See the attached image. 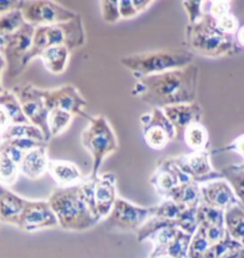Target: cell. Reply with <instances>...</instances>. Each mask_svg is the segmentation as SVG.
<instances>
[{"label":"cell","mask_w":244,"mask_h":258,"mask_svg":"<svg viewBox=\"0 0 244 258\" xmlns=\"http://www.w3.org/2000/svg\"><path fill=\"white\" fill-rule=\"evenodd\" d=\"M211 244L207 240L206 235L204 234L200 228H198L197 232L192 235L191 244H189L188 258H204L205 253L210 249Z\"/></svg>","instance_id":"obj_36"},{"label":"cell","mask_w":244,"mask_h":258,"mask_svg":"<svg viewBox=\"0 0 244 258\" xmlns=\"http://www.w3.org/2000/svg\"><path fill=\"white\" fill-rule=\"evenodd\" d=\"M165 200H171L183 209L198 208L201 203L200 184L193 182V180L179 184L177 188L170 192L168 199Z\"/></svg>","instance_id":"obj_22"},{"label":"cell","mask_w":244,"mask_h":258,"mask_svg":"<svg viewBox=\"0 0 244 258\" xmlns=\"http://www.w3.org/2000/svg\"><path fill=\"white\" fill-rule=\"evenodd\" d=\"M156 207H141L127 200L117 198L113 209L102 221L105 231L137 232L145 222L155 215Z\"/></svg>","instance_id":"obj_8"},{"label":"cell","mask_w":244,"mask_h":258,"mask_svg":"<svg viewBox=\"0 0 244 258\" xmlns=\"http://www.w3.org/2000/svg\"><path fill=\"white\" fill-rule=\"evenodd\" d=\"M27 199L15 194L9 186L0 183V222L18 227L19 219L25 207Z\"/></svg>","instance_id":"obj_19"},{"label":"cell","mask_w":244,"mask_h":258,"mask_svg":"<svg viewBox=\"0 0 244 258\" xmlns=\"http://www.w3.org/2000/svg\"><path fill=\"white\" fill-rule=\"evenodd\" d=\"M198 227L208 228L213 226H225V211L200 203L197 209Z\"/></svg>","instance_id":"obj_26"},{"label":"cell","mask_w":244,"mask_h":258,"mask_svg":"<svg viewBox=\"0 0 244 258\" xmlns=\"http://www.w3.org/2000/svg\"><path fill=\"white\" fill-rule=\"evenodd\" d=\"M14 93L21 105L22 111L31 124L36 125L43 132L48 141L50 137L49 127H48V114L46 103H44V89H38L33 84L28 83L23 85H17L12 88Z\"/></svg>","instance_id":"obj_9"},{"label":"cell","mask_w":244,"mask_h":258,"mask_svg":"<svg viewBox=\"0 0 244 258\" xmlns=\"http://www.w3.org/2000/svg\"><path fill=\"white\" fill-rule=\"evenodd\" d=\"M71 50L66 46H55L48 48L41 54L44 67L53 74H63L69 66Z\"/></svg>","instance_id":"obj_23"},{"label":"cell","mask_w":244,"mask_h":258,"mask_svg":"<svg viewBox=\"0 0 244 258\" xmlns=\"http://www.w3.org/2000/svg\"><path fill=\"white\" fill-rule=\"evenodd\" d=\"M22 5H23L22 0H0V16L21 10Z\"/></svg>","instance_id":"obj_46"},{"label":"cell","mask_w":244,"mask_h":258,"mask_svg":"<svg viewBox=\"0 0 244 258\" xmlns=\"http://www.w3.org/2000/svg\"><path fill=\"white\" fill-rule=\"evenodd\" d=\"M153 4L152 0H118L121 19H131L146 11Z\"/></svg>","instance_id":"obj_33"},{"label":"cell","mask_w":244,"mask_h":258,"mask_svg":"<svg viewBox=\"0 0 244 258\" xmlns=\"http://www.w3.org/2000/svg\"><path fill=\"white\" fill-rule=\"evenodd\" d=\"M227 151H232V152H236L238 153L240 157L244 158V135H240L235 140L232 141V143L226 145V146L221 147V148H218V150L213 151L214 153H218V152H227Z\"/></svg>","instance_id":"obj_45"},{"label":"cell","mask_w":244,"mask_h":258,"mask_svg":"<svg viewBox=\"0 0 244 258\" xmlns=\"http://www.w3.org/2000/svg\"><path fill=\"white\" fill-rule=\"evenodd\" d=\"M191 178L182 172L177 166L172 163L171 158H165L160 160L157 165L155 172L150 178L151 185L153 186L157 195L162 200L168 199L170 192L179 184L191 182Z\"/></svg>","instance_id":"obj_15"},{"label":"cell","mask_w":244,"mask_h":258,"mask_svg":"<svg viewBox=\"0 0 244 258\" xmlns=\"http://www.w3.org/2000/svg\"><path fill=\"white\" fill-rule=\"evenodd\" d=\"M0 224H2V222H0Z\"/></svg>","instance_id":"obj_53"},{"label":"cell","mask_w":244,"mask_h":258,"mask_svg":"<svg viewBox=\"0 0 244 258\" xmlns=\"http://www.w3.org/2000/svg\"><path fill=\"white\" fill-rule=\"evenodd\" d=\"M183 140L187 144L189 148L194 151H205L207 150L208 143H210V135L205 125L201 123H194L186 129L183 134Z\"/></svg>","instance_id":"obj_25"},{"label":"cell","mask_w":244,"mask_h":258,"mask_svg":"<svg viewBox=\"0 0 244 258\" xmlns=\"http://www.w3.org/2000/svg\"><path fill=\"white\" fill-rule=\"evenodd\" d=\"M12 124H14V120H12L9 109L0 103V139Z\"/></svg>","instance_id":"obj_44"},{"label":"cell","mask_w":244,"mask_h":258,"mask_svg":"<svg viewBox=\"0 0 244 258\" xmlns=\"http://www.w3.org/2000/svg\"><path fill=\"white\" fill-rule=\"evenodd\" d=\"M199 76V67L191 63L183 69L137 79L131 93L152 108L187 104L197 101Z\"/></svg>","instance_id":"obj_1"},{"label":"cell","mask_w":244,"mask_h":258,"mask_svg":"<svg viewBox=\"0 0 244 258\" xmlns=\"http://www.w3.org/2000/svg\"><path fill=\"white\" fill-rule=\"evenodd\" d=\"M193 54L188 50H156L132 54L120 59L125 69L137 79L174 71L191 64Z\"/></svg>","instance_id":"obj_5"},{"label":"cell","mask_w":244,"mask_h":258,"mask_svg":"<svg viewBox=\"0 0 244 258\" xmlns=\"http://www.w3.org/2000/svg\"><path fill=\"white\" fill-rule=\"evenodd\" d=\"M4 70H6V62H5V59L0 55V77H2V73L4 72ZM6 90H4L2 85V82H0V95H3V93H5Z\"/></svg>","instance_id":"obj_49"},{"label":"cell","mask_w":244,"mask_h":258,"mask_svg":"<svg viewBox=\"0 0 244 258\" xmlns=\"http://www.w3.org/2000/svg\"><path fill=\"white\" fill-rule=\"evenodd\" d=\"M48 173L60 188L80 184L85 178L79 166L69 160L50 159L49 165H48Z\"/></svg>","instance_id":"obj_20"},{"label":"cell","mask_w":244,"mask_h":258,"mask_svg":"<svg viewBox=\"0 0 244 258\" xmlns=\"http://www.w3.org/2000/svg\"><path fill=\"white\" fill-rule=\"evenodd\" d=\"M73 115L64 110H52L48 114V127L50 137H57L70 127Z\"/></svg>","instance_id":"obj_32"},{"label":"cell","mask_w":244,"mask_h":258,"mask_svg":"<svg viewBox=\"0 0 244 258\" xmlns=\"http://www.w3.org/2000/svg\"><path fill=\"white\" fill-rule=\"evenodd\" d=\"M36 27L25 23L8 36H0V55L5 59L6 76L15 79L23 73V60L33 43Z\"/></svg>","instance_id":"obj_7"},{"label":"cell","mask_w":244,"mask_h":258,"mask_svg":"<svg viewBox=\"0 0 244 258\" xmlns=\"http://www.w3.org/2000/svg\"><path fill=\"white\" fill-rule=\"evenodd\" d=\"M235 38H236L237 43H238V46L244 47V25L239 27L238 31H237L235 35Z\"/></svg>","instance_id":"obj_48"},{"label":"cell","mask_w":244,"mask_h":258,"mask_svg":"<svg viewBox=\"0 0 244 258\" xmlns=\"http://www.w3.org/2000/svg\"><path fill=\"white\" fill-rule=\"evenodd\" d=\"M217 25L221 31L225 32V34L233 35L235 36L236 32L238 31L239 25H238V19H237L233 15H226L223 17L217 19Z\"/></svg>","instance_id":"obj_42"},{"label":"cell","mask_w":244,"mask_h":258,"mask_svg":"<svg viewBox=\"0 0 244 258\" xmlns=\"http://www.w3.org/2000/svg\"><path fill=\"white\" fill-rule=\"evenodd\" d=\"M19 173V165L12 160L8 154L0 152V183L5 186H11L17 182Z\"/></svg>","instance_id":"obj_30"},{"label":"cell","mask_w":244,"mask_h":258,"mask_svg":"<svg viewBox=\"0 0 244 258\" xmlns=\"http://www.w3.org/2000/svg\"><path fill=\"white\" fill-rule=\"evenodd\" d=\"M178 228L176 226H166V227L160 228V230L156 231L147 240H150L153 244V250L150 253L149 258L155 257L157 253H159L166 245H169L174 240V238L178 233Z\"/></svg>","instance_id":"obj_31"},{"label":"cell","mask_w":244,"mask_h":258,"mask_svg":"<svg viewBox=\"0 0 244 258\" xmlns=\"http://www.w3.org/2000/svg\"><path fill=\"white\" fill-rule=\"evenodd\" d=\"M44 103L48 111L64 110L73 116L89 117V115L84 111L86 106L85 98L73 85L44 90Z\"/></svg>","instance_id":"obj_13"},{"label":"cell","mask_w":244,"mask_h":258,"mask_svg":"<svg viewBox=\"0 0 244 258\" xmlns=\"http://www.w3.org/2000/svg\"><path fill=\"white\" fill-rule=\"evenodd\" d=\"M156 258H171V257H166V256H162V257H156Z\"/></svg>","instance_id":"obj_51"},{"label":"cell","mask_w":244,"mask_h":258,"mask_svg":"<svg viewBox=\"0 0 244 258\" xmlns=\"http://www.w3.org/2000/svg\"><path fill=\"white\" fill-rule=\"evenodd\" d=\"M85 41V29L80 16L66 23L36 27L33 43L23 60V66H22L23 72L35 57H40L41 54L48 48L66 46L72 51L84 46Z\"/></svg>","instance_id":"obj_4"},{"label":"cell","mask_w":244,"mask_h":258,"mask_svg":"<svg viewBox=\"0 0 244 258\" xmlns=\"http://www.w3.org/2000/svg\"><path fill=\"white\" fill-rule=\"evenodd\" d=\"M220 172L224 179L232 188L240 205L244 206V170L239 166V164H236V165H227L223 167Z\"/></svg>","instance_id":"obj_29"},{"label":"cell","mask_w":244,"mask_h":258,"mask_svg":"<svg viewBox=\"0 0 244 258\" xmlns=\"http://www.w3.org/2000/svg\"><path fill=\"white\" fill-rule=\"evenodd\" d=\"M223 258H244V246L239 247V249L231 251L230 253H227L226 256Z\"/></svg>","instance_id":"obj_47"},{"label":"cell","mask_w":244,"mask_h":258,"mask_svg":"<svg viewBox=\"0 0 244 258\" xmlns=\"http://www.w3.org/2000/svg\"><path fill=\"white\" fill-rule=\"evenodd\" d=\"M197 209L198 208H188L182 212L179 218L176 220L177 228L185 233L193 235L198 230L197 221Z\"/></svg>","instance_id":"obj_38"},{"label":"cell","mask_w":244,"mask_h":258,"mask_svg":"<svg viewBox=\"0 0 244 258\" xmlns=\"http://www.w3.org/2000/svg\"><path fill=\"white\" fill-rule=\"evenodd\" d=\"M202 4H204V2H201V0H185V2H182L183 9L188 15V24L195 23L204 16L205 12H202Z\"/></svg>","instance_id":"obj_41"},{"label":"cell","mask_w":244,"mask_h":258,"mask_svg":"<svg viewBox=\"0 0 244 258\" xmlns=\"http://www.w3.org/2000/svg\"><path fill=\"white\" fill-rule=\"evenodd\" d=\"M140 123L144 141L152 150H163L169 143L175 140V128L163 109L152 108L149 114L140 116Z\"/></svg>","instance_id":"obj_11"},{"label":"cell","mask_w":244,"mask_h":258,"mask_svg":"<svg viewBox=\"0 0 244 258\" xmlns=\"http://www.w3.org/2000/svg\"><path fill=\"white\" fill-rule=\"evenodd\" d=\"M94 199L95 215L97 220L102 222L111 212L117 200L115 173L107 172L94 179Z\"/></svg>","instance_id":"obj_16"},{"label":"cell","mask_w":244,"mask_h":258,"mask_svg":"<svg viewBox=\"0 0 244 258\" xmlns=\"http://www.w3.org/2000/svg\"><path fill=\"white\" fill-rule=\"evenodd\" d=\"M55 227H59V224L49 202L42 201V200H38V201L27 200L21 219H19V230L31 233V232Z\"/></svg>","instance_id":"obj_14"},{"label":"cell","mask_w":244,"mask_h":258,"mask_svg":"<svg viewBox=\"0 0 244 258\" xmlns=\"http://www.w3.org/2000/svg\"><path fill=\"white\" fill-rule=\"evenodd\" d=\"M49 160L48 146L35 148L24 154L23 159L19 164V170L22 175L27 177L28 179H40L48 172Z\"/></svg>","instance_id":"obj_21"},{"label":"cell","mask_w":244,"mask_h":258,"mask_svg":"<svg viewBox=\"0 0 244 258\" xmlns=\"http://www.w3.org/2000/svg\"><path fill=\"white\" fill-rule=\"evenodd\" d=\"M25 23L21 10L9 12L0 16V36H8L14 34Z\"/></svg>","instance_id":"obj_35"},{"label":"cell","mask_w":244,"mask_h":258,"mask_svg":"<svg viewBox=\"0 0 244 258\" xmlns=\"http://www.w3.org/2000/svg\"><path fill=\"white\" fill-rule=\"evenodd\" d=\"M47 201L63 230L84 232L99 224L86 202L82 183L67 188L56 186Z\"/></svg>","instance_id":"obj_3"},{"label":"cell","mask_w":244,"mask_h":258,"mask_svg":"<svg viewBox=\"0 0 244 258\" xmlns=\"http://www.w3.org/2000/svg\"><path fill=\"white\" fill-rule=\"evenodd\" d=\"M9 146L16 148L19 152L27 153L29 151L35 150V148L48 146V143H41V141L31 140V139H9V140H3Z\"/></svg>","instance_id":"obj_40"},{"label":"cell","mask_w":244,"mask_h":258,"mask_svg":"<svg viewBox=\"0 0 244 258\" xmlns=\"http://www.w3.org/2000/svg\"><path fill=\"white\" fill-rule=\"evenodd\" d=\"M0 143H2V139H0Z\"/></svg>","instance_id":"obj_52"},{"label":"cell","mask_w":244,"mask_h":258,"mask_svg":"<svg viewBox=\"0 0 244 258\" xmlns=\"http://www.w3.org/2000/svg\"><path fill=\"white\" fill-rule=\"evenodd\" d=\"M201 203L210 207L226 211L232 206L239 205L238 199L225 179H214L200 184Z\"/></svg>","instance_id":"obj_17"},{"label":"cell","mask_w":244,"mask_h":258,"mask_svg":"<svg viewBox=\"0 0 244 258\" xmlns=\"http://www.w3.org/2000/svg\"><path fill=\"white\" fill-rule=\"evenodd\" d=\"M166 117L174 125L176 132L175 140H183V134L189 125L194 123H201V118L204 116V109L195 101L187 104H177L166 106L163 109Z\"/></svg>","instance_id":"obj_18"},{"label":"cell","mask_w":244,"mask_h":258,"mask_svg":"<svg viewBox=\"0 0 244 258\" xmlns=\"http://www.w3.org/2000/svg\"><path fill=\"white\" fill-rule=\"evenodd\" d=\"M239 166H240V167H242V169L244 170V161H243V163H242V164H239Z\"/></svg>","instance_id":"obj_50"},{"label":"cell","mask_w":244,"mask_h":258,"mask_svg":"<svg viewBox=\"0 0 244 258\" xmlns=\"http://www.w3.org/2000/svg\"><path fill=\"white\" fill-rule=\"evenodd\" d=\"M242 246V244L236 241L229 233H227L224 239H221L216 244L211 245L210 249H208L207 252L205 253L204 258H223L224 256H226L227 253H230L231 251L239 249V247Z\"/></svg>","instance_id":"obj_34"},{"label":"cell","mask_w":244,"mask_h":258,"mask_svg":"<svg viewBox=\"0 0 244 258\" xmlns=\"http://www.w3.org/2000/svg\"><path fill=\"white\" fill-rule=\"evenodd\" d=\"M230 2H212L210 6V14L212 17L219 19L223 16L230 14Z\"/></svg>","instance_id":"obj_43"},{"label":"cell","mask_w":244,"mask_h":258,"mask_svg":"<svg viewBox=\"0 0 244 258\" xmlns=\"http://www.w3.org/2000/svg\"><path fill=\"white\" fill-rule=\"evenodd\" d=\"M155 217L169 221H176L185 211L182 207H179L177 203H175L171 200H162L159 205L155 206Z\"/></svg>","instance_id":"obj_37"},{"label":"cell","mask_w":244,"mask_h":258,"mask_svg":"<svg viewBox=\"0 0 244 258\" xmlns=\"http://www.w3.org/2000/svg\"><path fill=\"white\" fill-rule=\"evenodd\" d=\"M101 4V14L102 18L105 23L114 24L121 19L120 11H118V2L117 0H102Z\"/></svg>","instance_id":"obj_39"},{"label":"cell","mask_w":244,"mask_h":258,"mask_svg":"<svg viewBox=\"0 0 244 258\" xmlns=\"http://www.w3.org/2000/svg\"><path fill=\"white\" fill-rule=\"evenodd\" d=\"M225 227L227 233L244 246V206H232L225 211Z\"/></svg>","instance_id":"obj_24"},{"label":"cell","mask_w":244,"mask_h":258,"mask_svg":"<svg viewBox=\"0 0 244 258\" xmlns=\"http://www.w3.org/2000/svg\"><path fill=\"white\" fill-rule=\"evenodd\" d=\"M21 11L24 21L34 27L66 23L79 16L72 10L49 0L23 2Z\"/></svg>","instance_id":"obj_10"},{"label":"cell","mask_w":244,"mask_h":258,"mask_svg":"<svg viewBox=\"0 0 244 258\" xmlns=\"http://www.w3.org/2000/svg\"><path fill=\"white\" fill-rule=\"evenodd\" d=\"M9 139H31V140L41 141V143H48L43 132L31 123L12 124L2 137V141L9 140Z\"/></svg>","instance_id":"obj_27"},{"label":"cell","mask_w":244,"mask_h":258,"mask_svg":"<svg viewBox=\"0 0 244 258\" xmlns=\"http://www.w3.org/2000/svg\"><path fill=\"white\" fill-rule=\"evenodd\" d=\"M210 151H194V152L171 158L172 163L185 172L193 182L202 184L214 179L224 178L220 171L213 169L210 159Z\"/></svg>","instance_id":"obj_12"},{"label":"cell","mask_w":244,"mask_h":258,"mask_svg":"<svg viewBox=\"0 0 244 258\" xmlns=\"http://www.w3.org/2000/svg\"><path fill=\"white\" fill-rule=\"evenodd\" d=\"M192 235L185 233L181 230L178 231V233L174 238V240L171 241L169 245L160 251L159 253H157L155 257H171V258H188V250H189V244H191Z\"/></svg>","instance_id":"obj_28"},{"label":"cell","mask_w":244,"mask_h":258,"mask_svg":"<svg viewBox=\"0 0 244 258\" xmlns=\"http://www.w3.org/2000/svg\"><path fill=\"white\" fill-rule=\"evenodd\" d=\"M186 46L192 54L212 59L240 53L235 36L221 31L217 25V19L206 12L198 22L187 25Z\"/></svg>","instance_id":"obj_2"},{"label":"cell","mask_w":244,"mask_h":258,"mask_svg":"<svg viewBox=\"0 0 244 258\" xmlns=\"http://www.w3.org/2000/svg\"><path fill=\"white\" fill-rule=\"evenodd\" d=\"M88 120V127L83 131L80 139L92 159L91 172L88 177L95 179L99 176V169L105 158L118 151V141L105 116H89Z\"/></svg>","instance_id":"obj_6"}]
</instances>
